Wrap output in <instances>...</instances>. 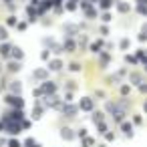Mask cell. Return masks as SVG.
<instances>
[{
  "label": "cell",
  "mask_w": 147,
  "mask_h": 147,
  "mask_svg": "<svg viewBox=\"0 0 147 147\" xmlns=\"http://www.w3.org/2000/svg\"><path fill=\"white\" fill-rule=\"evenodd\" d=\"M8 51H10V47H8V45H0V55L8 57Z\"/></svg>",
  "instance_id": "9"
},
{
  "label": "cell",
  "mask_w": 147,
  "mask_h": 147,
  "mask_svg": "<svg viewBox=\"0 0 147 147\" xmlns=\"http://www.w3.org/2000/svg\"><path fill=\"white\" fill-rule=\"evenodd\" d=\"M123 117H125V113H117L115 115V121H123Z\"/></svg>",
  "instance_id": "21"
},
{
  "label": "cell",
  "mask_w": 147,
  "mask_h": 147,
  "mask_svg": "<svg viewBox=\"0 0 147 147\" xmlns=\"http://www.w3.org/2000/svg\"><path fill=\"white\" fill-rule=\"evenodd\" d=\"M127 47H129V40L123 38V40H121V49H127Z\"/></svg>",
  "instance_id": "19"
},
{
  "label": "cell",
  "mask_w": 147,
  "mask_h": 147,
  "mask_svg": "<svg viewBox=\"0 0 147 147\" xmlns=\"http://www.w3.org/2000/svg\"><path fill=\"white\" fill-rule=\"evenodd\" d=\"M73 49H75V42L73 40H65V51L67 53H73Z\"/></svg>",
  "instance_id": "7"
},
{
  "label": "cell",
  "mask_w": 147,
  "mask_h": 147,
  "mask_svg": "<svg viewBox=\"0 0 147 147\" xmlns=\"http://www.w3.org/2000/svg\"><path fill=\"white\" fill-rule=\"evenodd\" d=\"M93 121L95 123H103V113H95L93 115Z\"/></svg>",
  "instance_id": "10"
},
{
  "label": "cell",
  "mask_w": 147,
  "mask_h": 147,
  "mask_svg": "<svg viewBox=\"0 0 147 147\" xmlns=\"http://www.w3.org/2000/svg\"><path fill=\"white\" fill-rule=\"evenodd\" d=\"M53 71H61V67H63V63L59 61V59H55V61H51V65H49Z\"/></svg>",
  "instance_id": "5"
},
{
  "label": "cell",
  "mask_w": 147,
  "mask_h": 147,
  "mask_svg": "<svg viewBox=\"0 0 147 147\" xmlns=\"http://www.w3.org/2000/svg\"><path fill=\"white\" fill-rule=\"evenodd\" d=\"M61 135H63V139H67V141H71V139H73V137H75V135H73V131H71V129H63V133H61Z\"/></svg>",
  "instance_id": "6"
},
{
  "label": "cell",
  "mask_w": 147,
  "mask_h": 147,
  "mask_svg": "<svg viewBox=\"0 0 147 147\" xmlns=\"http://www.w3.org/2000/svg\"><path fill=\"white\" fill-rule=\"evenodd\" d=\"M12 91L14 93H20V83H12Z\"/></svg>",
  "instance_id": "16"
},
{
  "label": "cell",
  "mask_w": 147,
  "mask_h": 147,
  "mask_svg": "<svg viewBox=\"0 0 147 147\" xmlns=\"http://www.w3.org/2000/svg\"><path fill=\"white\" fill-rule=\"evenodd\" d=\"M97 125H99V133H105V131H107V127H105L103 123H97Z\"/></svg>",
  "instance_id": "22"
},
{
  "label": "cell",
  "mask_w": 147,
  "mask_h": 147,
  "mask_svg": "<svg viewBox=\"0 0 147 147\" xmlns=\"http://www.w3.org/2000/svg\"><path fill=\"white\" fill-rule=\"evenodd\" d=\"M103 20H105V22H109V20H111V14H107V12H105V14H103Z\"/></svg>",
  "instance_id": "25"
},
{
  "label": "cell",
  "mask_w": 147,
  "mask_h": 147,
  "mask_svg": "<svg viewBox=\"0 0 147 147\" xmlns=\"http://www.w3.org/2000/svg\"><path fill=\"white\" fill-rule=\"evenodd\" d=\"M55 91H57L55 83H45V85H42V89H40V93H51V95H53Z\"/></svg>",
  "instance_id": "2"
},
{
  "label": "cell",
  "mask_w": 147,
  "mask_h": 147,
  "mask_svg": "<svg viewBox=\"0 0 147 147\" xmlns=\"http://www.w3.org/2000/svg\"><path fill=\"white\" fill-rule=\"evenodd\" d=\"M111 4H113V0H101V6L103 8H109Z\"/></svg>",
  "instance_id": "14"
},
{
  "label": "cell",
  "mask_w": 147,
  "mask_h": 147,
  "mask_svg": "<svg viewBox=\"0 0 147 147\" xmlns=\"http://www.w3.org/2000/svg\"><path fill=\"white\" fill-rule=\"evenodd\" d=\"M8 69H10V71H20V65H18V63H10Z\"/></svg>",
  "instance_id": "12"
},
{
  "label": "cell",
  "mask_w": 147,
  "mask_h": 147,
  "mask_svg": "<svg viewBox=\"0 0 147 147\" xmlns=\"http://www.w3.org/2000/svg\"><path fill=\"white\" fill-rule=\"evenodd\" d=\"M79 69H81V67H79L77 63H73V65H71V71H79Z\"/></svg>",
  "instance_id": "26"
},
{
  "label": "cell",
  "mask_w": 147,
  "mask_h": 147,
  "mask_svg": "<svg viewBox=\"0 0 147 147\" xmlns=\"http://www.w3.org/2000/svg\"><path fill=\"white\" fill-rule=\"evenodd\" d=\"M8 145H10V147H22V145H20V143H18V141H16V139H12V141H10V143H8Z\"/></svg>",
  "instance_id": "18"
},
{
  "label": "cell",
  "mask_w": 147,
  "mask_h": 147,
  "mask_svg": "<svg viewBox=\"0 0 147 147\" xmlns=\"http://www.w3.org/2000/svg\"><path fill=\"white\" fill-rule=\"evenodd\" d=\"M2 127H4V125H2V123H0V129H2Z\"/></svg>",
  "instance_id": "28"
},
{
  "label": "cell",
  "mask_w": 147,
  "mask_h": 147,
  "mask_svg": "<svg viewBox=\"0 0 147 147\" xmlns=\"http://www.w3.org/2000/svg\"><path fill=\"white\" fill-rule=\"evenodd\" d=\"M69 117H75V113H77V107H73V105H65V109H63Z\"/></svg>",
  "instance_id": "4"
},
{
  "label": "cell",
  "mask_w": 147,
  "mask_h": 147,
  "mask_svg": "<svg viewBox=\"0 0 147 147\" xmlns=\"http://www.w3.org/2000/svg\"><path fill=\"white\" fill-rule=\"evenodd\" d=\"M81 109L91 111V109H93V101H91V99H83V101H81Z\"/></svg>",
  "instance_id": "3"
},
{
  "label": "cell",
  "mask_w": 147,
  "mask_h": 147,
  "mask_svg": "<svg viewBox=\"0 0 147 147\" xmlns=\"http://www.w3.org/2000/svg\"><path fill=\"white\" fill-rule=\"evenodd\" d=\"M131 79H133V81H135V83H139V81H141V77H139V75H137V73H133V75H131Z\"/></svg>",
  "instance_id": "20"
},
{
  "label": "cell",
  "mask_w": 147,
  "mask_h": 147,
  "mask_svg": "<svg viewBox=\"0 0 147 147\" xmlns=\"http://www.w3.org/2000/svg\"><path fill=\"white\" fill-rule=\"evenodd\" d=\"M119 10H121V12H127V10H129V4H119Z\"/></svg>",
  "instance_id": "17"
},
{
  "label": "cell",
  "mask_w": 147,
  "mask_h": 147,
  "mask_svg": "<svg viewBox=\"0 0 147 147\" xmlns=\"http://www.w3.org/2000/svg\"><path fill=\"white\" fill-rule=\"evenodd\" d=\"M10 51H12V57H14V59H18V61L22 59V51H20V49L14 47V49H10Z\"/></svg>",
  "instance_id": "8"
},
{
  "label": "cell",
  "mask_w": 147,
  "mask_h": 147,
  "mask_svg": "<svg viewBox=\"0 0 147 147\" xmlns=\"http://www.w3.org/2000/svg\"><path fill=\"white\" fill-rule=\"evenodd\" d=\"M65 99H67V103H71V101H73V95H71V93H67V95H65Z\"/></svg>",
  "instance_id": "27"
},
{
  "label": "cell",
  "mask_w": 147,
  "mask_h": 147,
  "mask_svg": "<svg viewBox=\"0 0 147 147\" xmlns=\"http://www.w3.org/2000/svg\"><path fill=\"white\" fill-rule=\"evenodd\" d=\"M24 145H26V147H40L34 139H26V143H24Z\"/></svg>",
  "instance_id": "11"
},
{
  "label": "cell",
  "mask_w": 147,
  "mask_h": 147,
  "mask_svg": "<svg viewBox=\"0 0 147 147\" xmlns=\"http://www.w3.org/2000/svg\"><path fill=\"white\" fill-rule=\"evenodd\" d=\"M10 105H14V107H18V109H22V105H24V101L20 99V97H14V95H10L8 99H6Z\"/></svg>",
  "instance_id": "1"
},
{
  "label": "cell",
  "mask_w": 147,
  "mask_h": 147,
  "mask_svg": "<svg viewBox=\"0 0 147 147\" xmlns=\"http://www.w3.org/2000/svg\"><path fill=\"white\" fill-rule=\"evenodd\" d=\"M34 77H36V79H45V77H47V71H36Z\"/></svg>",
  "instance_id": "13"
},
{
  "label": "cell",
  "mask_w": 147,
  "mask_h": 147,
  "mask_svg": "<svg viewBox=\"0 0 147 147\" xmlns=\"http://www.w3.org/2000/svg\"><path fill=\"white\" fill-rule=\"evenodd\" d=\"M127 63H131V65H135V57H131V55H127Z\"/></svg>",
  "instance_id": "23"
},
{
  "label": "cell",
  "mask_w": 147,
  "mask_h": 147,
  "mask_svg": "<svg viewBox=\"0 0 147 147\" xmlns=\"http://www.w3.org/2000/svg\"><path fill=\"white\" fill-rule=\"evenodd\" d=\"M123 131H125V133H131V131H133V127H131L129 123H123Z\"/></svg>",
  "instance_id": "15"
},
{
  "label": "cell",
  "mask_w": 147,
  "mask_h": 147,
  "mask_svg": "<svg viewBox=\"0 0 147 147\" xmlns=\"http://www.w3.org/2000/svg\"><path fill=\"white\" fill-rule=\"evenodd\" d=\"M6 36H8L6 30H4V28H0V38H6Z\"/></svg>",
  "instance_id": "24"
}]
</instances>
